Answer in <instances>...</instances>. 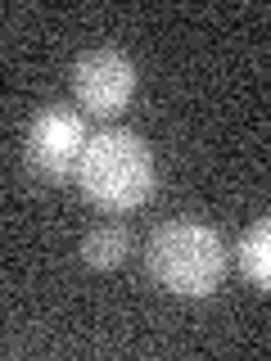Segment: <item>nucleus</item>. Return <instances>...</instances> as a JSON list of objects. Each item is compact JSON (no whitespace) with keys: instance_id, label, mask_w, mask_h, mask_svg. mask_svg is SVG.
Returning <instances> with one entry per match:
<instances>
[{"instance_id":"nucleus-6","label":"nucleus","mask_w":271,"mask_h":361,"mask_svg":"<svg viewBox=\"0 0 271 361\" xmlns=\"http://www.w3.org/2000/svg\"><path fill=\"white\" fill-rule=\"evenodd\" d=\"M127 248H131V240H127V231L122 226H95V231L82 240V257H86V267H100V271H109V267H118L122 257H127Z\"/></svg>"},{"instance_id":"nucleus-2","label":"nucleus","mask_w":271,"mask_h":361,"mask_svg":"<svg viewBox=\"0 0 271 361\" xmlns=\"http://www.w3.org/2000/svg\"><path fill=\"white\" fill-rule=\"evenodd\" d=\"M150 276L181 298H203L226 276V244L203 221H167L145 244Z\"/></svg>"},{"instance_id":"nucleus-5","label":"nucleus","mask_w":271,"mask_h":361,"mask_svg":"<svg viewBox=\"0 0 271 361\" xmlns=\"http://www.w3.org/2000/svg\"><path fill=\"white\" fill-rule=\"evenodd\" d=\"M240 271L253 285H263V289H271V217H263V221H253L248 231L240 235Z\"/></svg>"},{"instance_id":"nucleus-4","label":"nucleus","mask_w":271,"mask_h":361,"mask_svg":"<svg viewBox=\"0 0 271 361\" xmlns=\"http://www.w3.org/2000/svg\"><path fill=\"white\" fill-rule=\"evenodd\" d=\"M73 90H77V104L109 118L131 99L136 90V63L122 50H90L77 59L73 68Z\"/></svg>"},{"instance_id":"nucleus-1","label":"nucleus","mask_w":271,"mask_h":361,"mask_svg":"<svg viewBox=\"0 0 271 361\" xmlns=\"http://www.w3.org/2000/svg\"><path fill=\"white\" fill-rule=\"evenodd\" d=\"M77 180H82L90 203H100L109 212H127L136 203H145L154 190V154L136 131L109 127L90 135Z\"/></svg>"},{"instance_id":"nucleus-3","label":"nucleus","mask_w":271,"mask_h":361,"mask_svg":"<svg viewBox=\"0 0 271 361\" xmlns=\"http://www.w3.org/2000/svg\"><path fill=\"white\" fill-rule=\"evenodd\" d=\"M86 122L77 118L73 109H41L28 127V163L37 167L41 176L50 180H68L77 176L82 167V154H86Z\"/></svg>"}]
</instances>
